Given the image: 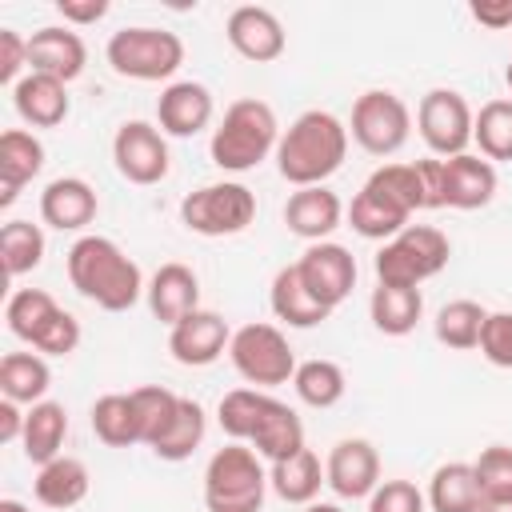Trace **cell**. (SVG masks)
<instances>
[{
  "mask_svg": "<svg viewBox=\"0 0 512 512\" xmlns=\"http://www.w3.org/2000/svg\"><path fill=\"white\" fill-rule=\"evenodd\" d=\"M68 280L84 300L104 312H128L148 292L140 264L124 256V248L108 236H80L68 248Z\"/></svg>",
  "mask_w": 512,
  "mask_h": 512,
  "instance_id": "6da1fadb",
  "label": "cell"
},
{
  "mask_svg": "<svg viewBox=\"0 0 512 512\" xmlns=\"http://www.w3.org/2000/svg\"><path fill=\"white\" fill-rule=\"evenodd\" d=\"M344 156H348V128L320 108L296 116L276 144V168L296 188L324 184L332 172H340Z\"/></svg>",
  "mask_w": 512,
  "mask_h": 512,
  "instance_id": "7a4b0ae2",
  "label": "cell"
},
{
  "mask_svg": "<svg viewBox=\"0 0 512 512\" xmlns=\"http://www.w3.org/2000/svg\"><path fill=\"white\" fill-rule=\"evenodd\" d=\"M276 144H280L276 112H272L264 100L248 96V100L228 104L224 120H220L216 132H212L208 152H212V164H216V168H224V172H248V168H256Z\"/></svg>",
  "mask_w": 512,
  "mask_h": 512,
  "instance_id": "3957f363",
  "label": "cell"
},
{
  "mask_svg": "<svg viewBox=\"0 0 512 512\" xmlns=\"http://www.w3.org/2000/svg\"><path fill=\"white\" fill-rule=\"evenodd\" d=\"M268 492V472L256 448L232 440L212 452L204 468V508L208 512H260Z\"/></svg>",
  "mask_w": 512,
  "mask_h": 512,
  "instance_id": "277c9868",
  "label": "cell"
},
{
  "mask_svg": "<svg viewBox=\"0 0 512 512\" xmlns=\"http://www.w3.org/2000/svg\"><path fill=\"white\" fill-rule=\"evenodd\" d=\"M452 256V244L432 224H408L400 236L384 240L376 252V280L396 288H420L428 276H436Z\"/></svg>",
  "mask_w": 512,
  "mask_h": 512,
  "instance_id": "5b68a950",
  "label": "cell"
},
{
  "mask_svg": "<svg viewBox=\"0 0 512 512\" xmlns=\"http://www.w3.org/2000/svg\"><path fill=\"white\" fill-rule=\"evenodd\" d=\"M108 64L124 80H168L184 64V40L164 28H120L104 48Z\"/></svg>",
  "mask_w": 512,
  "mask_h": 512,
  "instance_id": "8992f818",
  "label": "cell"
},
{
  "mask_svg": "<svg viewBox=\"0 0 512 512\" xmlns=\"http://www.w3.org/2000/svg\"><path fill=\"white\" fill-rule=\"evenodd\" d=\"M180 220L196 236H236L256 220V196L236 180L204 184L180 200Z\"/></svg>",
  "mask_w": 512,
  "mask_h": 512,
  "instance_id": "52a82bcc",
  "label": "cell"
},
{
  "mask_svg": "<svg viewBox=\"0 0 512 512\" xmlns=\"http://www.w3.org/2000/svg\"><path fill=\"white\" fill-rule=\"evenodd\" d=\"M228 356H232V368L256 388H276V384H288L296 376V356L288 348V336L272 324L236 328Z\"/></svg>",
  "mask_w": 512,
  "mask_h": 512,
  "instance_id": "ba28073f",
  "label": "cell"
},
{
  "mask_svg": "<svg viewBox=\"0 0 512 512\" xmlns=\"http://www.w3.org/2000/svg\"><path fill=\"white\" fill-rule=\"evenodd\" d=\"M408 132H412V112L396 92L372 88V92L356 96V104H352V140L364 152L392 156L408 144Z\"/></svg>",
  "mask_w": 512,
  "mask_h": 512,
  "instance_id": "9c48e42d",
  "label": "cell"
},
{
  "mask_svg": "<svg viewBox=\"0 0 512 512\" xmlns=\"http://www.w3.org/2000/svg\"><path fill=\"white\" fill-rule=\"evenodd\" d=\"M472 124H476V116H472L468 100H464L460 92H452V88H432V92H424V100H420V108H416V128H420L424 144H428L436 156H444V160H448V156H460V152L468 148Z\"/></svg>",
  "mask_w": 512,
  "mask_h": 512,
  "instance_id": "30bf717a",
  "label": "cell"
},
{
  "mask_svg": "<svg viewBox=\"0 0 512 512\" xmlns=\"http://www.w3.org/2000/svg\"><path fill=\"white\" fill-rule=\"evenodd\" d=\"M112 160L116 172L128 184H160L168 176V144L148 120H124L112 136Z\"/></svg>",
  "mask_w": 512,
  "mask_h": 512,
  "instance_id": "8fae6325",
  "label": "cell"
},
{
  "mask_svg": "<svg viewBox=\"0 0 512 512\" xmlns=\"http://www.w3.org/2000/svg\"><path fill=\"white\" fill-rule=\"evenodd\" d=\"M296 272H300L304 288L324 308H336V304L348 300V292L356 284V256L344 244L320 240V244H308V252L296 260Z\"/></svg>",
  "mask_w": 512,
  "mask_h": 512,
  "instance_id": "7c38bea8",
  "label": "cell"
},
{
  "mask_svg": "<svg viewBox=\"0 0 512 512\" xmlns=\"http://www.w3.org/2000/svg\"><path fill=\"white\" fill-rule=\"evenodd\" d=\"M228 344H232V332H228L224 316H216L208 308H196L180 324L168 328V352L184 368H204V364L220 360V352Z\"/></svg>",
  "mask_w": 512,
  "mask_h": 512,
  "instance_id": "4fadbf2b",
  "label": "cell"
},
{
  "mask_svg": "<svg viewBox=\"0 0 512 512\" xmlns=\"http://www.w3.org/2000/svg\"><path fill=\"white\" fill-rule=\"evenodd\" d=\"M324 480H328V488L340 500H364V496H372L376 484H380V456H376V448L368 440H360V436L340 440L328 452Z\"/></svg>",
  "mask_w": 512,
  "mask_h": 512,
  "instance_id": "5bb4252c",
  "label": "cell"
},
{
  "mask_svg": "<svg viewBox=\"0 0 512 512\" xmlns=\"http://www.w3.org/2000/svg\"><path fill=\"white\" fill-rule=\"evenodd\" d=\"M224 36H228V44L244 56V60H252V64H272V60H280L284 56V24L276 20V12H268V8H260V4H240L232 16H228V24H224Z\"/></svg>",
  "mask_w": 512,
  "mask_h": 512,
  "instance_id": "9a60e30c",
  "label": "cell"
},
{
  "mask_svg": "<svg viewBox=\"0 0 512 512\" xmlns=\"http://www.w3.org/2000/svg\"><path fill=\"white\" fill-rule=\"evenodd\" d=\"M248 448H256V456H264L268 464H280L288 456H296L304 448V424L300 416L276 400V396H260V408H256V420H252V432H248Z\"/></svg>",
  "mask_w": 512,
  "mask_h": 512,
  "instance_id": "2e32d148",
  "label": "cell"
},
{
  "mask_svg": "<svg viewBox=\"0 0 512 512\" xmlns=\"http://www.w3.org/2000/svg\"><path fill=\"white\" fill-rule=\"evenodd\" d=\"M88 64V48L84 40L72 32V28H40L28 36V72H40V76H52V80H76Z\"/></svg>",
  "mask_w": 512,
  "mask_h": 512,
  "instance_id": "e0dca14e",
  "label": "cell"
},
{
  "mask_svg": "<svg viewBox=\"0 0 512 512\" xmlns=\"http://www.w3.org/2000/svg\"><path fill=\"white\" fill-rule=\"evenodd\" d=\"M344 220V204L336 192H328L324 184H312V188H296L284 204V224L292 236L300 240H312L320 244L324 236H332Z\"/></svg>",
  "mask_w": 512,
  "mask_h": 512,
  "instance_id": "ac0fdd59",
  "label": "cell"
},
{
  "mask_svg": "<svg viewBox=\"0 0 512 512\" xmlns=\"http://www.w3.org/2000/svg\"><path fill=\"white\" fill-rule=\"evenodd\" d=\"M156 120L168 136H196L212 124V92L196 80H176L160 92Z\"/></svg>",
  "mask_w": 512,
  "mask_h": 512,
  "instance_id": "d6986e66",
  "label": "cell"
},
{
  "mask_svg": "<svg viewBox=\"0 0 512 512\" xmlns=\"http://www.w3.org/2000/svg\"><path fill=\"white\" fill-rule=\"evenodd\" d=\"M496 196V168L472 152L448 156L444 160V208H484Z\"/></svg>",
  "mask_w": 512,
  "mask_h": 512,
  "instance_id": "ffe728a7",
  "label": "cell"
},
{
  "mask_svg": "<svg viewBox=\"0 0 512 512\" xmlns=\"http://www.w3.org/2000/svg\"><path fill=\"white\" fill-rule=\"evenodd\" d=\"M148 308L160 324H180L188 312L200 308V280L188 264H160L148 280Z\"/></svg>",
  "mask_w": 512,
  "mask_h": 512,
  "instance_id": "44dd1931",
  "label": "cell"
},
{
  "mask_svg": "<svg viewBox=\"0 0 512 512\" xmlns=\"http://www.w3.org/2000/svg\"><path fill=\"white\" fill-rule=\"evenodd\" d=\"M40 220L60 232H76L96 220V192L80 176H60L40 192Z\"/></svg>",
  "mask_w": 512,
  "mask_h": 512,
  "instance_id": "7402d4cb",
  "label": "cell"
},
{
  "mask_svg": "<svg viewBox=\"0 0 512 512\" xmlns=\"http://www.w3.org/2000/svg\"><path fill=\"white\" fill-rule=\"evenodd\" d=\"M12 104H16V116L24 124H32V128H56L68 116V84L64 80H52V76H40V72H28L12 88Z\"/></svg>",
  "mask_w": 512,
  "mask_h": 512,
  "instance_id": "603a6c76",
  "label": "cell"
},
{
  "mask_svg": "<svg viewBox=\"0 0 512 512\" xmlns=\"http://www.w3.org/2000/svg\"><path fill=\"white\" fill-rule=\"evenodd\" d=\"M40 168H44V144L24 128H8L0 136V208H8Z\"/></svg>",
  "mask_w": 512,
  "mask_h": 512,
  "instance_id": "cb8c5ba5",
  "label": "cell"
},
{
  "mask_svg": "<svg viewBox=\"0 0 512 512\" xmlns=\"http://www.w3.org/2000/svg\"><path fill=\"white\" fill-rule=\"evenodd\" d=\"M408 216L412 212H404L396 200H388L380 188H372L368 180H364V188L356 192V200H352V208H348V224L364 236V240H392V236H400L404 228H408Z\"/></svg>",
  "mask_w": 512,
  "mask_h": 512,
  "instance_id": "d4e9b609",
  "label": "cell"
},
{
  "mask_svg": "<svg viewBox=\"0 0 512 512\" xmlns=\"http://www.w3.org/2000/svg\"><path fill=\"white\" fill-rule=\"evenodd\" d=\"M268 300H272L276 320H284L288 328H316L320 320L332 316V308H324V304L304 288L296 264H288V268H280V272L272 276V296H268Z\"/></svg>",
  "mask_w": 512,
  "mask_h": 512,
  "instance_id": "484cf974",
  "label": "cell"
},
{
  "mask_svg": "<svg viewBox=\"0 0 512 512\" xmlns=\"http://www.w3.org/2000/svg\"><path fill=\"white\" fill-rule=\"evenodd\" d=\"M428 508L432 512H480V480H476V468L464 464V460H452V464H440L428 480Z\"/></svg>",
  "mask_w": 512,
  "mask_h": 512,
  "instance_id": "4316f807",
  "label": "cell"
},
{
  "mask_svg": "<svg viewBox=\"0 0 512 512\" xmlns=\"http://www.w3.org/2000/svg\"><path fill=\"white\" fill-rule=\"evenodd\" d=\"M64 436H68V412H64V404L40 400V404L28 408V416H24V436H20L28 464H48V460H56L60 448H64Z\"/></svg>",
  "mask_w": 512,
  "mask_h": 512,
  "instance_id": "83f0119b",
  "label": "cell"
},
{
  "mask_svg": "<svg viewBox=\"0 0 512 512\" xmlns=\"http://www.w3.org/2000/svg\"><path fill=\"white\" fill-rule=\"evenodd\" d=\"M88 468L76 456H56L36 472V500L44 508H76L88 496Z\"/></svg>",
  "mask_w": 512,
  "mask_h": 512,
  "instance_id": "f1b7e54d",
  "label": "cell"
},
{
  "mask_svg": "<svg viewBox=\"0 0 512 512\" xmlns=\"http://www.w3.org/2000/svg\"><path fill=\"white\" fill-rule=\"evenodd\" d=\"M268 484H272V492H276L284 504H312V500L320 496V484H328V480H324L320 456H316L312 448H300L296 456L272 464Z\"/></svg>",
  "mask_w": 512,
  "mask_h": 512,
  "instance_id": "f546056e",
  "label": "cell"
},
{
  "mask_svg": "<svg viewBox=\"0 0 512 512\" xmlns=\"http://www.w3.org/2000/svg\"><path fill=\"white\" fill-rule=\"evenodd\" d=\"M372 324L384 336H408L416 328V320L424 316V296L420 288H396V284H376L372 300H368Z\"/></svg>",
  "mask_w": 512,
  "mask_h": 512,
  "instance_id": "4dcf8cb0",
  "label": "cell"
},
{
  "mask_svg": "<svg viewBox=\"0 0 512 512\" xmlns=\"http://www.w3.org/2000/svg\"><path fill=\"white\" fill-rule=\"evenodd\" d=\"M52 384L44 356L36 352H8L0 360V396L12 404H40Z\"/></svg>",
  "mask_w": 512,
  "mask_h": 512,
  "instance_id": "1f68e13d",
  "label": "cell"
},
{
  "mask_svg": "<svg viewBox=\"0 0 512 512\" xmlns=\"http://www.w3.org/2000/svg\"><path fill=\"white\" fill-rule=\"evenodd\" d=\"M56 316H60V304H56L44 288H20V292H12L8 304H4L8 332H12L16 340L32 344V348H36V340L44 336V328H48Z\"/></svg>",
  "mask_w": 512,
  "mask_h": 512,
  "instance_id": "d6a6232c",
  "label": "cell"
},
{
  "mask_svg": "<svg viewBox=\"0 0 512 512\" xmlns=\"http://www.w3.org/2000/svg\"><path fill=\"white\" fill-rule=\"evenodd\" d=\"M92 432L108 448H132L140 444V416L132 404V392H108L92 404Z\"/></svg>",
  "mask_w": 512,
  "mask_h": 512,
  "instance_id": "836d02e7",
  "label": "cell"
},
{
  "mask_svg": "<svg viewBox=\"0 0 512 512\" xmlns=\"http://www.w3.org/2000/svg\"><path fill=\"white\" fill-rule=\"evenodd\" d=\"M484 320H488V312L476 300H452L436 312V340L452 352H472V348H480Z\"/></svg>",
  "mask_w": 512,
  "mask_h": 512,
  "instance_id": "e575fe53",
  "label": "cell"
},
{
  "mask_svg": "<svg viewBox=\"0 0 512 512\" xmlns=\"http://www.w3.org/2000/svg\"><path fill=\"white\" fill-rule=\"evenodd\" d=\"M292 388L308 408H332V404H340L348 380L336 360H304V364H296Z\"/></svg>",
  "mask_w": 512,
  "mask_h": 512,
  "instance_id": "d590c367",
  "label": "cell"
},
{
  "mask_svg": "<svg viewBox=\"0 0 512 512\" xmlns=\"http://www.w3.org/2000/svg\"><path fill=\"white\" fill-rule=\"evenodd\" d=\"M200 440H204V408L196 400L180 396V408H176L172 424L164 428V436L152 444V452L160 460H172L176 464V460H188L200 448Z\"/></svg>",
  "mask_w": 512,
  "mask_h": 512,
  "instance_id": "8d00e7d4",
  "label": "cell"
},
{
  "mask_svg": "<svg viewBox=\"0 0 512 512\" xmlns=\"http://www.w3.org/2000/svg\"><path fill=\"white\" fill-rule=\"evenodd\" d=\"M0 260L8 276H24L44 260V232L32 220H8L0 228Z\"/></svg>",
  "mask_w": 512,
  "mask_h": 512,
  "instance_id": "74e56055",
  "label": "cell"
},
{
  "mask_svg": "<svg viewBox=\"0 0 512 512\" xmlns=\"http://www.w3.org/2000/svg\"><path fill=\"white\" fill-rule=\"evenodd\" d=\"M472 140L480 144L484 160H512V100H488L476 112Z\"/></svg>",
  "mask_w": 512,
  "mask_h": 512,
  "instance_id": "f35d334b",
  "label": "cell"
},
{
  "mask_svg": "<svg viewBox=\"0 0 512 512\" xmlns=\"http://www.w3.org/2000/svg\"><path fill=\"white\" fill-rule=\"evenodd\" d=\"M132 404H136V416H140V444H156L164 436V428L172 424L176 408H180V396L160 388V384H144L132 392Z\"/></svg>",
  "mask_w": 512,
  "mask_h": 512,
  "instance_id": "ab89813d",
  "label": "cell"
},
{
  "mask_svg": "<svg viewBox=\"0 0 512 512\" xmlns=\"http://www.w3.org/2000/svg\"><path fill=\"white\" fill-rule=\"evenodd\" d=\"M368 184L380 188L388 200H396L404 212H420V208H428L416 164H384V168H376V172L368 176Z\"/></svg>",
  "mask_w": 512,
  "mask_h": 512,
  "instance_id": "60d3db41",
  "label": "cell"
},
{
  "mask_svg": "<svg viewBox=\"0 0 512 512\" xmlns=\"http://www.w3.org/2000/svg\"><path fill=\"white\" fill-rule=\"evenodd\" d=\"M260 396H264L260 388H232V392H224V396H220L216 420H220V428H224L232 440L248 444V432H252L256 408H260Z\"/></svg>",
  "mask_w": 512,
  "mask_h": 512,
  "instance_id": "b9f144b4",
  "label": "cell"
},
{
  "mask_svg": "<svg viewBox=\"0 0 512 512\" xmlns=\"http://www.w3.org/2000/svg\"><path fill=\"white\" fill-rule=\"evenodd\" d=\"M476 480L484 496H512V448L492 444L476 456Z\"/></svg>",
  "mask_w": 512,
  "mask_h": 512,
  "instance_id": "7bdbcfd3",
  "label": "cell"
},
{
  "mask_svg": "<svg viewBox=\"0 0 512 512\" xmlns=\"http://www.w3.org/2000/svg\"><path fill=\"white\" fill-rule=\"evenodd\" d=\"M424 492L412 480H380L368 496V512H424Z\"/></svg>",
  "mask_w": 512,
  "mask_h": 512,
  "instance_id": "ee69618b",
  "label": "cell"
},
{
  "mask_svg": "<svg viewBox=\"0 0 512 512\" xmlns=\"http://www.w3.org/2000/svg\"><path fill=\"white\" fill-rule=\"evenodd\" d=\"M480 356L496 368H512V312H488L480 332Z\"/></svg>",
  "mask_w": 512,
  "mask_h": 512,
  "instance_id": "f6af8a7d",
  "label": "cell"
},
{
  "mask_svg": "<svg viewBox=\"0 0 512 512\" xmlns=\"http://www.w3.org/2000/svg\"><path fill=\"white\" fill-rule=\"evenodd\" d=\"M20 68H28V40L12 28H0V84H20Z\"/></svg>",
  "mask_w": 512,
  "mask_h": 512,
  "instance_id": "bcb514c9",
  "label": "cell"
},
{
  "mask_svg": "<svg viewBox=\"0 0 512 512\" xmlns=\"http://www.w3.org/2000/svg\"><path fill=\"white\" fill-rule=\"evenodd\" d=\"M416 172H420L428 208H444V160L440 156H424V160H416Z\"/></svg>",
  "mask_w": 512,
  "mask_h": 512,
  "instance_id": "7dc6e473",
  "label": "cell"
},
{
  "mask_svg": "<svg viewBox=\"0 0 512 512\" xmlns=\"http://www.w3.org/2000/svg\"><path fill=\"white\" fill-rule=\"evenodd\" d=\"M468 12H472L476 24H484V28H492V32L512 28V0H476Z\"/></svg>",
  "mask_w": 512,
  "mask_h": 512,
  "instance_id": "c3c4849f",
  "label": "cell"
},
{
  "mask_svg": "<svg viewBox=\"0 0 512 512\" xmlns=\"http://www.w3.org/2000/svg\"><path fill=\"white\" fill-rule=\"evenodd\" d=\"M56 8H60V16L72 20V24H96V20L108 16V0H60Z\"/></svg>",
  "mask_w": 512,
  "mask_h": 512,
  "instance_id": "681fc988",
  "label": "cell"
},
{
  "mask_svg": "<svg viewBox=\"0 0 512 512\" xmlns=\"http://www.w3.org/2000/svg\"><path fill=\"white\" fill-rule=\"evenodd\" d=\"M24 416H28V412H20V404L0 400V440H4V444H12V440L24 436Z\"/></svg>",
  "mask_w": 512,
  "mask_h": 512,
  "instance_id": "f907efd6",
  "label": "cell"
},
{
  "mask_svg": "<svg viewBox=\"0 0 512 512\" xmlns=\"http://www.w3.org/2000/svg\"><path fill=\"white\" fill-rule=\"evenodd\" d=\"M480 512H512V496H484Z\"/></svg>",
  "mask_w": 512,
  "mask_h": 512,
  "instance_id": "816d5d0a",
  "label": "cell"
},
{
  "mask_svg": "<svg viewBox=\"0 0 512 512\" xmlns=\"http://www.w3.org/2000/svg\"><path fill=\"white\" fill-rule=\"evenodd\" d=\"M304 512H344L340 504H324V500H312V504H304Z\"/></svg>",
  "mask_w": 512,
  "mask_h": 512,
  "instance_id": "f5cc1de1",
  "label": "cell"
},
{
  "mask_svg": "<svg viewBox=\"0 0 512 512\" xmlns=\"http://www.w3.org/2000/svg\"><path fill=\"white\" fill-rule=\"evenodd\" d=\"M0 512H28L20 500H0Z\"/></svg>",
  "mask_w": 512,
  "mask_h": 512,
  "instance_id": "db71d44e",
  "label": "cell"
},
{
  "mask_svg": "<svg viewBox=\"0 0 512 512\" xmlns=\"http://www.w3.org/2000/svg\"><path fill=\"white\" fill-rule=\"evenodd\" d=\"M504 80H508V88H512V60H508V68H504Z\"/></svg>",
  "mask_w": 512,
  "mask_h": 512,
  "instance_id": "11a10c76",
  "label": "cell"
}]
</instances>
